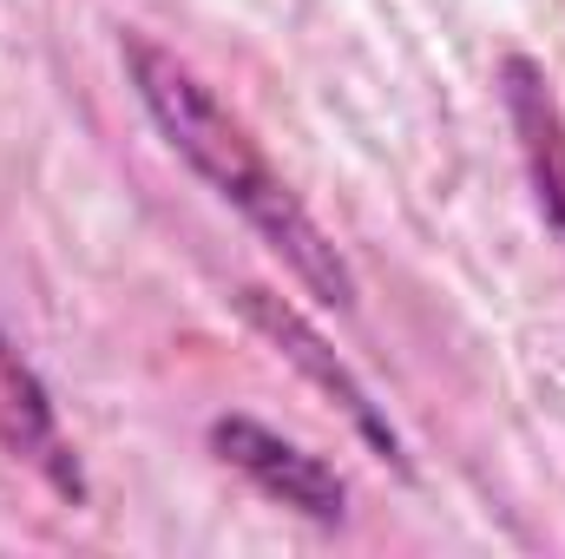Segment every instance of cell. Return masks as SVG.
I'll list each match as a JSON object with an SVG mask.
<instances>
[{"label": "cell", "instance_id": "7a4b0ae2", "mask_svg": "<svg viewBox=\"0 0 565 559\" xmlns=\"http://www.w3.org/2000/svg\"><path fill=\"white\" fill-rule=\"evenodd\" d=\"M237 309L250 316V329H257V336L277 349L282 362H289V369L309 382V389H322V395H329V402L349 415V428H355V434H362V441H369V447L388 461V467H402V474H408L402 428L388 421V409L375 402V389H369V382H362V376H355V369L335 356V349H329V336H322V329H316L302 309H289L277 289H264V283H244V289H237Z\"/></svg>", "mask_w": 565, "mask_h": 559}, {"label": "cell", "instance_id": "5b68a950", "mask_svg": "<svg viewBox=\"0 0 565 559\" xmlns=\"http://www.w3.org/2000/svg\"><path fill=\"white\" fill-rule=\"evenodd\" d=\"M493 86H500L513 145H520L533 204H540L546 231L559 238V251H565V106H559V93H553V80H546V66L533 53H507Z\"/></svg>", "mask_w": 565, "mask_h": 559}, {"label": "cell", "instance_id": "6da1fadb", "mask_svg": "<svg viewBox=\"0 0 565 559\" xmlns=\"http://www.w3.org/2000/svg\"><path fill=\"white\" fill-rule=\"evenodd\" d=\"M119 60L126 80L139 93L145 119L158 126V139L171 145L270 251L282 257V271L302 283L322 309H355V271L335 251V238L316 224V211L296 198V184L270 165V151L250 139V126L158 40L145 33H119Z\"/></svg>", "mask_w": 565, "mask_h": 559}, {"label": "cell", "instance_id": "277c9868", "mask_svg": "<svg viewBox=\"0 0 565 559\" xmlns=\"http://www.w3.org/2000/svg\"><path fill=\"white\" fill-rule=\"evenodd\" d=\"M0 454L33 467L66 507H86L93 487H86V467L73 454V434L53 409V389L40 382V369L20 356V342L0 329Z\"/></svg>", "mask_w": 565, "mask_h": 559}, {"label": "cell", "instance_id": "3957f363", "mask_svg": "<svg viewBox=\"0 0 565 559\" xmlns=\"http://www.w3.org/2000/svg\"><path fill=\"white\" fill-rule=\"evenodd\" d=\"M211 454L224 467H237L264 500H277L282 514H302L309 527H342L349 520V481L309 454L302 441L277 434L257 415H217L211 421Z\"/></svg>", "mask_w": 565, "mask_h": 559}]
</instances>
